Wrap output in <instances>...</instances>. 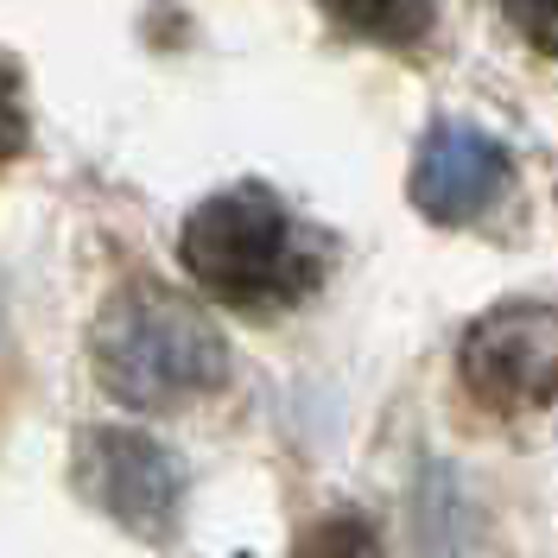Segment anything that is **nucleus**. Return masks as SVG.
Listing matches in <instances>:
<instances>
[{
	"label": "nucleus",
	"mask_w": 558,
	"mask_h": 558,
	"mask_svg": "<svg viewBox=\"0 0 558 558\" xmlns=\"http://www.w3.org/2000/svg\"><path fill=\"white\" fill-rule=\"evenodd\" d=\"M463 387L488 413H533L558 393V305H501L457 349Z\"/></svg>",
	"instance_id": "nucleus-3"
},
{
	"label": "nucleus",
	"mask_w": 558,
	"mask_h": 558,
	"mask_svg": "<svg viewBox=\"0 0 558 558\" xmlns=\"http://www.w3.org/2000/svg\"><path fill=\"white\" fill-rule=\"evenodd\" d=\"M292 558H387L381 539H375V526L355 521V514H324L299 533V546Z\"/></svg>",
	"instance_id": "nucleus-7"
},
{
	"label": "nucleus",
	"mask_w": 558,
	"mask_h": 558,
	"mask_svg": "<svg viewBox=\"0 0 558 558\" xmlns=\"http://www.w3.org/2000/svg\"><path fill=\"white\" fill-rule=\"evenodd\" d=\"M89 488L128 533H172L184 508V463L153 432L102 425L89 438Z\"/></svg>",
	"instance_id": "nucleus-4"
},
{
	"label": "nucleus",
	"mask_w": 558,
	"mask_h": 558,
	"mask_svg": "<svg viewBox=\"0 0 558 558\" xmlns=\"http://www.w3.org/2000/svg\"><path fill=\"white\" fill-rule=\"evenodd\" d=\"M324 7H330L337 26H349L362 38H381V45H413L432 26V13H438V0H324Z\"/></svg>",
	"instance_id": "nucleus-6"
},
{
	"label": "nucleus",
	"mask_w": 558,
	"mask_h": 558,
	"mask_svg": "<svg viewBox=\"0 0 558 558\" xmlns=\"http://www.w3.org/2000/svg\"><path fill=\"white\" fill-rule=\"evenodd\" d=\"M26 153V102H20V70L0 58V159Z\"/></svg>",
	"instance_id": "nucleus-9"
},
{
	"label": "nucleus",
	"mask_w": 558,
	"mask_h": 558,
	"mask_svg": "<svg viewBox=\"0 0 558 558\" xmlns=\"http://www.w3.org/2000/svg\"><path fill=\"white\" fill-rule=\"evenodd\" d=\"M508 184V153L501 140H488L470 121H445L413 159V204L432 222H470L495 204V191Z\"/></svg>",
	"instance_id": "nucleus-5"
},
{
	"label": "nucleus",
	"mask_w": 558,
	"mask_h": 558,
	"mask_svg": "<svg viewBox=\"0 0 558 558\" xmlns=\"http://www.w3.org/2000/svg\"><path fill=\"white\" fill-rule=\"evenodd\" d=\"M184 267L235 305H286V299L312 292L317 254H305L299 222L274 191L242 184V191H222L191 209Z\"/></svg>",
	"instance_id": "nucleus-2"
},
{
	"label": "nucleus",
	"mask_w": 558,
	"mask_h": 558,
	"mask_svg": "<svg viewBox=\"0 0 558 558\" xmlns=\"http://www.w3.org/2000/svg\"><path fill=\"white\" fill-rule=\"evenodd\" d=\"M501 7H508V20L521 26V38L533 51L558 58V0H501Z\"/></svg>",
	"instance_id": "nucleus-8"
},
{
	"label": "nucleus",
	"mask_w": 558,
	"mask_h": 558,
	"mask_svg": "<svg viewBox=\"0 0 558 558\" xmlns=\"http://www.w3.org/2000/svg\"><path fill=\"white\" fill-rule=\"evenodd\" d=\"M229 349L197 305H184L159 286L121 292L96 324V375L128 407H178L222 381Z\"/></svg>",
	"instance_id": "nucleus-1"
}]
</instances>
